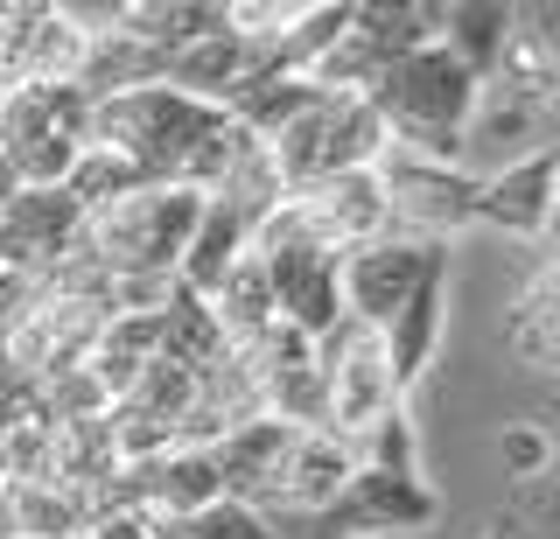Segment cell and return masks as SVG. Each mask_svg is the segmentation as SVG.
Returning a JSON list of instances; mask_svg holds the SVG:
<instances>
[{
	"instance_id": "ffe728a7",
	"label": "cell",
	"mask_w": 560,
	"mask_h": 539,
	"mask_svg": "<svg viewBox=\"0 0 560 539\" xmlns=\"http://www.w3.org/2000/svg\"><path fill=\"white\" fill-rule=\"evenodd\" d=\"M512 28H518V8H498V0H455V8H442V49L477 78L504 57Z\"/></svg>"
},
{
	"instance_id": "603a6c76",
	"label": "cell",
	"mask_w": 560,
	"mask_h": 539,
	"mask_svg": "<svg viewBox=\"0 0 560 539\" xmlns=\"http://www.w3.org/2000/svg\"><path fill=\"white\" fill-rule=\"evenodd\" d=\"M350 448H358V469H385V477H420V442H413V421L407 407L378 413L364 434H350Z\"/></svg>"
},
{
	"instance_id": "ba28073f",
	"label": "cell",
	"mask_w": 560,
	"mask_h": 539,
	"mask_svg": "<svg viewBox=\"0 0 560 539\" xmlns=\"http://www.w3.org/2000/svg\"><path fill=\"white\" fill-rule=\"evenodd\" d=\"M84 57V28L70 8L49 0H14L0 8V92H22V84H70Z\"/></svg>"
},
{
	"instance_id": "5b68a950",
	"label": "cell",
	"mask_w": 560,
	"mask_h": 539,
	"mask_svg": "<svg viewBox=\"0 0 560 539\" xmlns=\"http://www.w3.org/2000/svg\"><path fill=\"white\" fill-rule=\"evenodd\" d=\"M267 154H273V168H280V189H288V197H302V189L329 183V176H350V168H378V154H385V127H378V113L364 106V98H337V92H323L288 133H273Z\"/></svg>"
},
{
	"instance_id": "44dd1931",
	"label": "cell",
	"mask_w": 560,
	"mask_h": 539,
	"mask_svg": "<svg viewBox=\"0 0 560 539\" xmlns=\"http://www.w3.org/2000/svg\"><path fill=\"white\" fill-rule=\"evenodd\" d=\"M133 189H154V183L140 176L127 154H113V148H84V154H78V168L63 176V197L78 203L84 218L105 211V203H119V197H133Z\"/></svg>"
},
{
	"instance_id": "ac0fdd59",
	"label": "cell",
	"mask_w": 560,
	"mask_h": 539,
	"mask_svg": "<svg viewBox=\"0 0 560 539\" xmlns=\"http://www.w3.org/2000/svg\"><path fill=\"white\" fill-rule=\"evenodd\" d=\"M162 358L168 364H183V372H218L224 358H232V337L218 329V316H210V302L203 294H189L183 281L168 288V302H162Z\"/></svg>"
},
{
	"instance_id": "52a82bcc",
	"label": "cell",
	"mask_w": 560,
	"mask_h": 539,
	"mask_svg": "<svg viewBox=\"0 0 560 539\" xmlns=\"http://www.w3.org/2000/svg\"><path fill=\"white\" fill-rule=\"evenodd\" d=\"M315 364H323V386H329V434H364L378 413L399 407V386H393V364H385V343L378 329L364 323H337L323 343H315Z\"/></svg>"
},
{
	"instance_id": "9c48e42d",
	"label": "cell",
	"mask_w": 560,
	"mask_h": 539,
	"mask_svg": "<svg viewBox=\"0 0 560 539\" xmlns=\"http://www.w3.org/2000/svg\"><path fill=\"white\" fill-rule=\"evenodd\" d=\"M442 259H448V246H420V238H399V232L372 238V246H350L343 267H337L343 316L364 323V329H385V323L399 316V302L420 288V273L442 267Z\"/></svg>"
},
{
	"instance_id": "cb8c5ba5",
	"label": "cell",
	"mask_w": 560,
	"mask_h": 539,
	"mask_svg": "<svg viewBox=\"0 0 560 539\" xmlns=\"http://www.w3.org/2000/svg\"><path fill=\"white\" fill-rule=\"evenodd\" d=\"M512 343L533 364H560V288L539 281L533 294L518 302V323H512Z\"/></svg>"
},
{
	"instance_id": "277c9868",
	"label": "cell",
	"mask_w": 560,
	"mask_h": 539,
	"mask_svg": "<svg viewBox=\"0 0 560 539\" xmlns=\"http://www.w3.org/2000/svg\"><path fill=\"white\" fill-rule=\"evenodd\" d=\"M253 259L267 267V281H273L280 323H294V329H302V337H315V343H323L329 329L343 323V281H337L343 253H329L323 238L302 224V211H294V203H280V211L253 232Z\"/></svg>"
},
{
	"instance_id": "30bf717a",
	"label": "cell",
	"mask_w": 560,
	"mask_h": 539,
	"mask_svg": "<svg viewBox=\"0 0 560 539\" xmlns=\"http://www.w3.org/2000/svg\"><path fill=\"white\" fill-rule=\"evenodd\" d=\"M78 246H84V211L63 189H22L0 211V273H14V281H49Z\"/></svg>"
},
{
	"instance_id": "3957f363",
	"label": "cell",
	"mask_w": 560,
	"mask_h": 539,
	"mask_svg": "<svg viewBox=\"0 0 560 539\" xmlns=\"http://www.w3.org/2000/svg\"><path fill=\"white\" fill-rule=\"evenodd\" d=\"M84 148H92V98L78 84H22L0 98V162L22 176V189H63Z\"/></svg>"
},
{
	"instance_id": "6da1fadb",
	"label": "cell",
	"mask_w": 560,
	"mask_h": 539,
	"mask_svg": "<svg viewBox=\"0 0 560 539\" xmlns=\"http://www.w3.org/2000/svg\"><path fill=\"white\" fill-rule=\"evenodd\" d=\"M477 84L483 78L463 71V63L442 49V36H434L428 49L399 57L393 71L364 92V106L378 113L385 148H407V154L463 168V127H469V113H477Z\"/></svg>"
},
{
	"instance_id": "484cf974",
	"label": "cell",
	"mask_w": 560,
	"mask_h": 539,
	"mask_svg": "<svg viewBox=\"0 0 560 539\" xmlns=\"http://www.w3.org/2000/svg\"><path fill=\"white\" fill-rule=\"evenodd\" d=\"M84 539H154V532H148V518L113 512V518H92V532H84Z\"/></svg>"
},
{
	"instance_id": "4316f807",
	"label": "cell",
	"mask_w": 560,
	"mask_h": 539,
	"mask_svg": "<svg viewBox=\"0 0 560 539\" xmlns=\"http://www.w3.org/2000/svg\"><path fill=\"white\" fill-rule=\"evenodd\" d=\"M504 539H533V532H518V526H504Z\"/></svg>"
},
{
	"instance_id": "d4e9b609",
	"label": "cell",
	"mask_w": 560,
	"mask_h": 539,
	"mask_svg": "<svg viewBox=\"0 0 560 539\" xmlns=\"http://www.w3.org/2000/svg\"><path fill=\"white\" fill-rule=\"evenodd\" d=\"M547 456H553V442H547V434H533V427H512V434H504V462H512L518 477H533V469L547 462Z\"/></svg>"
},
{
	"instance_id": "5bb4252c",
	"label": "cell",
	"mask_w": 560,
	"mask_h": 539,
	"mask_svg": "<svg viewBox=\"0 0 560 539\" xmlns=\"http://www.w3.org/2000/svg\"><path fill=\"white\" fill-rule=\"evenodd\" d=\"M294 434H302V427L267 421V413L224 434V442L210 448L224 497H238V504H253V512H267V504H273V483H280V462H288V448H294Z\"/></svg>"
},
{
	"instance_id": "e0dca14e",
	"label": "cell",
	"mask_w": 560,
	"mask_h": 539,
	"mask_svg": "<svg viewBox=\"0 0 560 539\" xmlns=\"http://www.w3.org/2000/svg\"><path fill=\"white\" fill-rule=\"evenodd\" d=\"M113 22L127 28L133 43H148V49H162V57H175V49L218 36V28H232V14H224L218 0H119Z\"/></svg>"
},
{
	"instance_id": "8fae6325",
	"label": "cell",
	"mask_w": 560,
	"mask_h": 539,
	"mask_svg": "<svg viewBox=\"0 0 560 539\" xmlns=\"http://www.w3.org/2000/svg\"><path fill=\"white\" fill-rule=\"evenodd\" d=\"M302 224L323 238L329 253H350V246H372V238L393 232V211H385V189H378V168H350V176H329L288 197Z\"/></svg>"
},
{
	"instance_id": "d6986e66",
	"label": "cell",
	"mask_w": 560,
	"mask_h": 539,
	"mask_svg": "<svg viewBox=\"0 0 560 539\" xmlns=\"http://www.w3.org/2000/svg\"><path fill=\"white\" fill-rule=\"evenodd\" d=\"M0 504H8L14 539H84L92 532V504L70 483H8Z\"/></svg>"
},
{
	"instance_id": "9a60e30c",
	"label": "cell",
	"mask_w": 560,
	"mask_h": 539,
	"mask_svg": "<svg viewBox=\"0 0 560 539\" xmlns=\"http://www.w3.org/2000/svg\"><path fill=\"white\" fill-rule=\"evenodd\" d=\"M442 316H448V259L420 273V288L407 294V302H399V316L378 329L385 364H393V386H399V392H407L413 378L434 364V343H442Z\"/></svg>"
},
{
	"instance_id": "8992f818",
	"label": "cell",
	"mask_w": 560,
	"mask_h": 539,
	"mask_svg": "<svg viewBox=\"0 0 560 539\" xmlns=\"http://www.w3.org/2000/svg\"><path fill=\"white\" fill-rule=\"evenodd\" d=\"M378 189H385V211H393V232L420 238V246H448V232L477 224V176H469V168L385 148L378 154Z\"/></svg>"
},
{
	"instance_id": "4fadbf2b",
	"label": "cell",
	"mask_w": 560,
	"mask_h": 539,
	"mask_svg": "<svg viewBox=\"0 0 560 539\" xmlns=\"http://www.w3.org/2000/svg\"><path fill=\"white\" fill-rule=\"evenodd\" d=\"M350 477H358V448H350L343 434H329V427L294 434L288 462H280V483H273L267 518H273V512H323V504L343 497Z\"/></svg>"
},
{
	"instance_id": "7c38bea8",
	"label": "cell",
	"mask_w": 560,
	"mask_h": 539,
	"mask_svg": "<svg viewBox=\"0 0 560 539\" xmlns=\"http://www.w3.org/2000/svg\"><path fill=\"white\" fill-rule=\"evenodd\" d=\"M553 203H560V148H539L477 183V224H498L512 238H547Z\"/></svg>"
},
{
	"instance_id": "7a4b0ae2",
	"label": "cell",
	"mask_w": 560,
	"mask_h": 539,
	"mask_svg": "<svg viewBox=\"0 0 560 539\" xmlns=\"http://www.w3.org/2000/svg\"><path fill=\"white\" fill-rule=\"evenodd\" d=\"M197 218H203L197 189H133V197L84 218V253L113 281H175Z\"/></svg>"
},
{
	"instance_id": "2e32d148",
	"label": "cell",
	"mask_w": 560,
	"mask_h": 539,
	"mask_svg": "<svg viewBox=\"0 0 560 539\" xmlns=\"http://www.w3.org/2000/svg\"><path fill=\"white\" fill-rule=\"evenodd\" d=\"M253 232L259 224L238 211V203H224V197H203V218H197V232H189V246H183V267H175V281H183L189 294H218V281L238 267L245 253H253Z\"/></svg>"
},
{
	"instance_id": "7402d4cb",
	"label": "cell",
	"mask_w": 560,
	"mask_h": 539,
	"mask_svg": "<svg viewBox=\"0 0 560 539\" xmlns=\"http://www.w3.org/2000/svg\"><path fill=\"white\" fill-rule=\"evenodd\" d=\"M148 532L154 539H273L267 512H253V504H238V497H218L189 518H162V526H148Z\"/></svg>"
}]
</instances>
